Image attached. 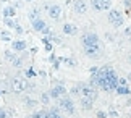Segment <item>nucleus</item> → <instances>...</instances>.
<instances>
[{
    "instance_id": "30",
    "label": "nucleus",
    "mask_w": 131,
    "mask_h": 118,
    "mask_svg": "<svg viewBox=\"0 0 131 118\" xmlns=\"http://www.w3.org/2000/svg\"><path fill=\"white\" fill-rule=\"evenodd\" d=\"M110 116H112V118H118V113H117V112H110Z\"/></svg>"
},
{
    "instance_id": "12",
    "label": "nucleus",
    "mask_w": 131,
    "mask_h": 118,
    "mask_svg": "<svg viewBox=\"0 0 131 118\" xmlns=\"http://www.w3.org/2000/svg\"><path fill=\"white\" fill-rule=\"evenodd\" d=\"M73 10L76 12L78 15H84L88 12V3H86V0H76L73 5Z\"/></svg>"
},
{
    "instance_id": "21",
    "label": "nucleus",
    "mask_w": 131,
    "mask_h": 118,
    "mask_svg": "<svg viewBox=\"0 0 131 118\" xmlns=\"http://www.w3.org/2000/svg\"><path fill=\"white\" fill-rule=\"evenodd\" d=\"M28 18L31 19V21H34V19H37V18H41V16H39V10H37V8L31 10V12H29V15H28Z\"/></svg>"
},
{
    "instance_id": "22",
    "label": "nucleus",
    "mask_w": 131,
    "mask_h": 118,
    "mask_svg": "<svg viewBox=\"0 0 131 118\" xmlns=\"http://www.w3.org/2000/svg\"><path fill=\"white\" fill-rule=\"evenodd\" d=\"M24 104H26L28 109H34V107L37 105V100H34V99H28V97H26V99H24Z\"/></svg>"
},
{
    "instance_id": "24",
    "label": "nucleus",
    "mask_w": 131,
    "mask_h": 118,
    "mask_svg": "<svg viewBox=\"0 0 131 118\" xmlns=\"http://www.w3.org/2000/svg\"><path fill=\"white\" fill-rule=\"evenodd\" d=\"M70 94H71V95H79V94H81V84L73 86L71 91H70Z\"/></svg>"
},
{
    "instance_id": "16",
    "label": "nucleus",
    "mask_w": 131,
    "mask_h": 118,
    "mask_svg": "<svg viewBox=\"0 0 131 118\" xmlns=\"http://www.w3.org/2000/svg\"><path fill=\"white\" fill-rule=\"evenodd\" d=\"M15 15H16V10H15V7H12V5H8V7L3 8V18H13Z\"/></svg>"
},
{
    "instance_id": "35",
    "label": "nucleus",
    "mask_w": 131,
    "mask_h": 118,
    "mask_svg": "<svg viewBox=\"0 0 131 118\" xmlns=\"http://www.w3.org/2000/svg\"><path fill=\"white\" fill-rule=\"evenodd\" d=\"M26 2H32V0H26Z\"/></svg>"
},
{
    "instance_id": "1",
    "label": "nucleus",
    "mask_w": 131,
    "mask_h": 118,
    "mask_svg": "<svg viewBox=\"0 0 131 118\" xmlns=\"http://www.w3.org/2000/svg\"><path fill=\"white\" fill-rule=\"evenodd\" d=\"M118 86V76H117V71H115L112 66L108 68L107 71V79H105V84H104V89L102 91H107V92H112L117 89Z\"/></svg>"
},
{
    "instance_id": "11",
    "label": "nucleus",
    "mask_w": 131,
    "mask_h": 118,
    "mask_svg": "<svg viewBox=\"0 0 131 118\" xmlns=\"http://www.w3.org/2000/svg\"><path fill=\"white\" fill-rule=\"evenodd\" d=\"M26 47H28L26 40H21V39L12 40V50H13V52H24Z\"/></svg>"
},
{
    "instance_id": "18",
    "label": "nucleus",
    "mask_w": 131,
    "mask_h": 118,
    "mask_svg": "<svg viewBox=\"0 0 131 118\" xmlns=\"http://www.w3.org/2000/svg\"><path fill=\"white\" fill-rule=\"evenodd\" d=\"M47 116L49 118H62V115H60V109L58 107H52V109L47 112Z\"/></svg>"
},
{
    "instance_id": "31",
    "label": "nucleus",
    "mask_w": 131,
    "mask_h": 118,
    "mask_svg": "<svg viewBox=\"0 0 131 118\" xmlns=\"http://www.w3.org/2000/svg\"><path fill=\"white\" fill-rule=\"evenodd\" d=\"M34 74V71L32 70H29V71H26V76H32Z\"/></svg>"
},
{
    "instance_id": "7",
    "label": "nucleus",
    "mask_w": 131,
    "mask_h": 118,
    "mask_svg": "<svg viewBox=\"0 0 131 118\" xmlns=\"http://www.w3.org/2000/svg\"><path fill=\"white\" fill-rule=\"evenodd\" d=\"M91 7L95 12H105L112 7V0H91Z\"/></svg>"
},
{
    "instance_id": "8",
    "label": "nucleus",
    "mask_w": 131,
    "mask_h": 118,
    "mask_svg": "<svg viewBox=\"0 0 131 118\" xmlns=\"http://www.w3.org/2000/svg\"><path fill=\"white\" fill-rule=\"evenodd\" d=\"M67 88H65L63 84H57V86H53L52 89L49 91V95H50V99H55V100H58L60 97H63V95H67Z\"/></svg>"
},
{
    "instance_id": "13",
    "label": "nucleus",
    "mask_w": 131,
    "mask_h": 118,
    "mask_svg": "<svg viewBox=\"0 0 131 118\" xmlns=\"http://www.w3.org/2000/svg\"><path fill=\"white\" fill-rule=\"evenodd\" d=\"M62 31L67 36H74V34H78V26H76V24H73V23H65Z\"/></svg>"
},
{
    "instance_id": "17",
    "label": "nucleus",
    "mask_w": 131,
    "mask_h": 118,
    "mask_svg": "<svg viewBox=\"0 0 131 118\" xmlns=\"http://www.w3.org/2000/svg\"><path fill=\"white\" fill-rule=\"evenodd\" d=\"M115 92H117L118 95H129L131 94V89L128 88V86H117Z\"/></svg>"
},
{
    "instance_id": "2",
    "label": "nucleus",
    "mask_w": 131,
    "mask_h": 118,
    "mask_svg": "<svg viewBox=\"0 0 131 118\" xmlns=\"http://www.w3.org/2000/svg\"><path fill=\"white\" fill-rule=\"evenodd\" d=\"M29 88V83L26 78H21V76H15L12 78V91L16 92V94H21Z\"/></svg>"
},
{
    "instance_id": "6",
    "label": "nucleus",
    "mask_w": 131,
    "mask_h": 118,
    "mask_svg": "<svg viewBox=\"0 0 131 118\" xmlns=\"http://www.w3.org/2000/svg\"><path fill=\"white\" fill-rule=\"evenodd\" d=\"M81 97H89L95 100L97 99V88L91 84H81Z\"/></svg>"
},
{
    "instance_id": "19",
    "label": "nucleus",
    "mask_w": 131,
    "mask_h": 118,
    "mask_svg": "<svg viewBox=\"0 0 131 118\" xmlns=\"http://www.w3.org/2000/svg\"><path fill=\"white\" fill-rule=\"evenodd\" d=\"M3 57H5V60H7V61H10V63H12V61L16 58V53H13V50H7Z\"/></svg>"
},
{
    "instance_id": "9",
    "label": "nucleus",
    "mask_w": 131,
    "mask_h": 118,
    "mask_svg": "<svg viewBox=\"0 0 131 118\" xmlns=\"http://www.w3.org/2000/svg\"><path fill=\"white\" fill-rule=\"evenodd\" d=\"M84 55H86L88 58H92V60H97L100 58V55H102V49L99 47H86L84 49Z\"/></svg>"
},
{
    "instance_id": "33",
    "label": "nucleus",
    "mask_w": 131,
    "mask_h": 118,
    "mask_svg": "<svg viewBox=\"0 0 131 118\" xmlns=\"http://www.w3.org/2000/svg\"><path fill=\"white\" fill-rule=\"evenodd\" d=\"M3 94H5V92H3V91H0V95H3Z\"/></svg>"
},
{
    "instance_id": "5",
    "label": "nucleus",
    "mask_w": 131,
    "mask_h": 118,
    "mask_svg": "<svg viewBox=\"0 0 131 118\" xmlns=\"http://www.w3.org/2000/svg\"><path fill=\"white\" fill-rule=\"evenodd\" d=\"M107 19H108V23L112 24L113 28H122L123 26V15L120 10H110L108 15H107Z\"/></svg>"
},
{
    "instance_id": "29",
    "label": "nucleus",
    "mask_w": 131,
    "mask_h": 118,
    "mask_svg": "<svg viewBox=\"0 0 131 118\" xmlns=\"http://www.w3.org/2000/svg\"><path fill=\"white\" fill-rule=\"evenodd\" d=\"M97 118H107V112L99 110V112H97Z\"/></svg>"
},
{
    "instance_id": "25",
    "label": "nucleus",
    "mask_w": 131,
    "mask_h": 118,
    "mask_svg": "<svg viewBox=\"0 0 131 118\" xmlns=\"http://www.w3.org/2000/svg\"><path fill=\"white\" fill-rule=\"evenodd\" d=\"M3 23H5V26H7V28H15V24H16L12 18H3Z\"/></svg>"
},
{
    "instance_id": "4",
    "label": "nucleus",
    "mask_w": 131,
    "mask_h": 118,
    "mask_svg": "<svg viewBox=\"0 0 131 118\" xmlns=\"http://www.w3.org/2000/svg\"><path fill=\"white\" fill-rule=\"evenodd\" d=\"M58 109H60V110H63L65 113H68V115H73V113H74V104H73V99H71V97H68V95L60 97V99H58Z\"/></svg>"
},
{
    "instance_id": "28",
    "label": "nucleus",
    "mask_w": 131,
    "mask_h": 118,
    "mask_svg": "<svg viewBox=\"0 0 131 118\" xmlns=\"http://www.w3.org/2000/svg\"><path fill=\"white\" fill-rule=\"evenodd\" d=\"M15 31H16V34H23V28L21 26H19V24L16 23V24H15V28H13Z\"/></svg>"
},
{
    "instance_id": "3",
    "label": "nucleus",
    "mask_w": 131,
    "mask_h": 118,
    "mask_svg": "<svg viewBox=\"0 0 131 118\" xmlns=\"http://www.w3.org/2000/svg\"><path fill=\"white\" fill-rule=\"evenodd\" d=\"M81 45H83V49H86V47H99V36L95 34V33H86V34H83L81 36Z\"/></svg>"
},
{
    "instance_id": "14",
    "label": "nucleus",
    "mask_w": 131,
    "mask_h": 118,
    "mask_svg": "<svg viewBox=\"0 0 131 118\" xmlns=\"http://www.w3.org/2000/svg\"><path fill=\"white\" fill-rule=\"evenodd\" d=\"M32 24V29L36 31V33H42V31L47 28V24H45V21L42 18H37V19H34V21H31Z\"/></svg>"
},
{
    "instance_id": "10",
    "label": "nucleus",
    "mask_w": 131,
    "mask_h": 118,
    "mask_svg": "<svg viewBox=\"0 0 131 118\" xmlns=\"http://www.w3.org/2000/svg\"><path fill=\"white\" fill-rule=\"evenodd\" d=\"M47 12H49V16L52 18V19H55V21H58L60 18H62V7L60 5H50V7L47 8Z\"/></svg>"
},
{
    "instance_id": "23",
    "label": "nucleus",
    "mask_w": 131,
    "mask_h": 118,
    "mask_svg": "<svg viewBox=\"0 0 131 118\" xmlns=\"http://www.w3.org/2000/svg\"><path fill=\"white\" fill-rule=\"evenodd\" d=\"M41 102L44 105H49L50 104V95H49V92H42V95H41Z\"/></svg>"
},
{
    "instance_id": "20",
    "label": "nucleus",
    "mask_w": 131,
    "mask_h": 118,
    "mask_svg": "<svg viewBox=\"0 0 131 118\" xmlns=\"http://www.w3.org/2000/svg\"><path fill=\"white\" fill-rule=\"evenodd\" d=\"M0 39L5 40V42H12V34H10L8 31H2V33H0Z\"/></svg>"
},
{
    "instance_id": "32",
    "label": "nucleus",
    "mask_w": 131,
    "mask_h": 118,
    "mask_svg": "<svg viewBox=\"0 0 131 118\" xmlns=\"http://www.w3.org/2000/svg\"><path fill=\"white\" fill-rule=\"evenodd\" d=\"M126 79H128V81H131V73L128 74V78H126Z\"/></svg>"
},
{
    "instance_id": "26",
    "label": "nucleus",
    "mask_w": 131,
    "mask_h": 118,
    "mask_svg": "<svg viewBox=\"0 0 131 118\" xmlns=\"http://www.w3.org/2000/svg\"><path fill=\"white\" fill-rule=\"evenodd\" d=\"M12 65L15 66V68H21V66H23V60L19 58V57H16V58L12 61Z\"/></svg>"
},
{
    "instance_id": "15",
    "label": "nucleus",
    "mask_w": 131,
    "mask_h": 118,
    "mask_svg": "<svg viewBox=\"0 0 131 118\" xmlns=\"http://www.w3.org/2000/svg\"><path fill=\"white\" fill-rule=\"evenodd\" d=\"M81 109L83 110H91L92 109V104H94V100L92 99H89V97H81Z\"/></svg>"
},
{
    "instance_id": "27",
    "label": "nucleus",
    "mask_w": 131,
    "mask_h": 118,
    "mask_svg": "<svg viewBox=\"0 0 131 118\" xmlns=\"http://www.w3.org/2000/svg\"><path fill=\"white\" fill-rule=\"evenodd\" d=\"M118 86H128V79H125V78H118Z\"/></svg>"
},
{
    "instance_id": "34",
    "label": "nucleus",
    "mask_w": 131,
    "mask_h": 118,
    "mask_svg": "<svg viewBox=\"0 0 131 118\" xmlns=\"http://www.w3.org/2000/svg\"><path fill=\"white\" fill-rule=\"evenodd\" d=\"M128 58H129V61H131V55H129V57H128Z\"/></svg>"
}]
</instances>
